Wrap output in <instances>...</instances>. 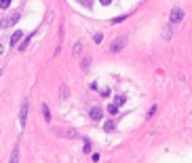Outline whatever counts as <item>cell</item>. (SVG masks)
<instances>
[{
	"label": "cell",
	"mask_w": 192,
	"mask_h": 163,
	"mask_svg": "<svg viewBox=\"0 0 192 163\" xmlns=\"http://www.w3.org/2000/svg\"><path fill=\"white\" fill-rule=\"evenodd\" d=\"M28 108H30V102L21 100V106H19V125L21 127H25V121H28Z\"/></svg>",
	"instance_id": "6da1fadb"
},
{
	"label": "cell",
	"mask_w": 192,
	"mask_h": 163,
	"mask_svg": "<svg viewBox=\"0 0 192 163\" xmlns=\"http://www.w3.org/2000/svg\"><path fill=\"white\" fill-rule=\"evenodd\" d=\"M125 44H127V36H120V38H116V41L110 44V51H112V53H118V51L125 49Z\"/></svg>",
	"instance_id": "7a4b0ae2"
},
{
	"label": "cell",
	"mask_w": 192,
	"mask_h": 163,
	"mask_svg": "<svg viewBox=\"0 0 192 163\" xmlns=\"http://www.w3.org/2000/svg\"><path fill=\"white\" fill-rule=\"evenodd\" d=\"M182 19H184V11H182L180 6H175V9L169 13V21H171V23H180Z\"/></svg>",
	"instance_id": "3957f363"
},
{
	"label": "cell",
	"mask_w": 192,
	"mask_h": 163,
	"mask_svg": "<svg viewBox=\"0 0 192 163\" xmlns=\"http://www.w3.org/2000/svg\"><path fill=\"white\" fill-rule=\"evenodd\" d=\"M19 42H23V32H21V30L13 32V36H11V47H17Z\"/></svg>",
	"instance_id": "277c9868"
},
{
	"label": "cell",
	"mask_w": 192,
	"mask_h": 163,
	"mask_svg": "<svg viewBox=\"0 0 192 163\" xmlns=\"http://www.w3.org/2000/svg\"><path fill=\"white\" fill-rule=\"evenodd\" d=\"M101 117H103L101 106H93V108H91V119H93V121H101Z\"/></svg>",
	"instance_id": "5b68a950"
},
{
	"label": "cell",
	"mask_w": 192,
	"mask_h": 163,
	"mask_svg": "<svg viewBox=\"0 0 192 163\" xmlns=\"http://www.w3.org/2000/svg\"><path fill=\"white\" fill-rule=\"evenodd\" d=\"M19 21V13H15V15H11L8 19H4L2 21V28H8V26H13V23H17Z\"/></svg>",
	"instance_id": "8992f818"
},
{
	"label": "cell",
	"mask_w": 192,
	"mask_h": 163,
	"mask_svg": "<svg viewBox=\"0 0 192 163\" xmlns=\"http://www.w3.org/2000/svg\"><path fill=\"white\" fill-rule=\"evenodd\" d=\"M163 36H165V38H171V36H173V26H171V23H167V26H165Z\"/></svg>",
	"instance_id": "52a82bcc"
},
{
	"label": "cell",
	"mask_w": 192,
	"mask_h": 163,
	"mask_svg": "<svg viewBox=\"0 0 192 163\" xmlns=\"http://www.w3.org/2000/svg\"><path fill=\"white\" fill-rule=\"evenodd\" d=\"M103 129H106L108 133H112V131L116 129V123H114V121H106V123H103Z\"/></svg>",
	"instance_id": "ba28073f"
},
{
	"label": "cell",
	"mask_w": 192,
	"mask_h": 163,
	"mask_svg": "<svg viewBox=\"0 0 192 163\" xmlns=\"http://www.w3.org/2000/svg\"><path fill=\"white\" fill-rule=\"evenodd\" d=\"M8 163H19V148L15 146V151L11 153V159H8Z\"/></svg>",
	"instance_id": "9c48e42d"
},
{
	"label": "cell",
	"mask_w": 192,
	"mask_h": 163,
	"mask_svg": "<svg viewBox=\"0 0 192 163\" xmlns=\"http://www.w3.org/2000/svg\"><path fill=\"white\" fill-rule=\"evenodd\" d=\"M32 36H34V34H30V36H25V38H23V42L19 44V51H25V47L30 44V41H32Z\"/></svg>",
	"instance_id": "30bf717a"
},
{
	"label": "cell",
	"mask_w": 192,
	"mask_h": 163,
	"mask_svg": "<svg viewBox=\"0 0 192 163\" xmlns=\"http://www.w3.org/2000/svg\"><path fill=\"white\" fill-rule=\"evenodd\" d=\"M42 115H45V121H51V112H49V106L47 104H42Z\"/></svg>",
	"instance_id": "8fae6325"
},
{
	"label": "cell",
	"mask_w": 192,
	"mask_h": 163,
	"mask_svg": "<svg viewBox=\"0 0 192 163\" xmlns=\"http://www.w3.org/2000/svg\"><path fill=\"white\" fill-rule=\"evenodd\" d=\"M125 102H127V97H125V95H116V97H114V104H118V106H123Z\"/></svg>",
	"instance_id": "7c38bea8"
},
{
	"label": "cell",
	"mask_w": 192,
	"mask_h": 163,
	"mask_svg": "<svg viewBox=\"0 0 192 163\" xmlns=\"http://www.w3.org/2000/svg\"><path fill=\"white\" fill-rule=\"evenodd\" d=\"M118 108H120L118 104H110V106H108V112H110V115H116V112H118Z\"/></svg>",
	"instance_id": "4fadbf2b"
},
{
	"label": "cell",
	"mask_w": 192,
	"mask_h": 163,
	"mask_svg": "<svg viewBox=\"0 0 192 163\" xmlns=\"http://www.w3.org/2000/svg\"><path fill=\"white\" fill-rule=\"evenodd\" d=\"M80 49H83V41H78V42H76V44H74V49H72V53H74V55H78V53H80Z\"/></svg>",
	"instance_id": "5bb4252c"
},
{
	"label": "cell",
	"mask_w": 192,
	"mask_h": 163,
	"mask_svg": "<svg viewBox=\"0 0 192 163\" xmlns=\"http://www.w3.org/2000/svg\"><path fill=\"white\" fill-rule=\"evenodd\" d=\"M89 64H91V57H85V59H83V70H87Z\"/></svg>",
	"instance_id": "9a60e30c"
},
{
	"label": "cell",
	"mask_w": 192,
	"mask_h": 163,
	"mask_svg": "<svg viewBox=\"0 0 192 163\" xmlns=\"http://www.w3.org/2000/svg\"><path fill=\"white\" fill-rule=\"evenodd\" d=\"M68 95H70V91H68V89H66V87H61V100H66V97H68Z\"/></svg>",
	"instance_id": "2e32d148"
},
{
	"label": "cell",
	"mask_w": 192,
	"mask_h": 163,
	"mask_svg": "<svg viewBox=\"0 0 192 163\" xmlns=\"http://www.w3.org/2000/svg\"><path fill=\"white\" fill-rule=\"evenodd\" d=\"M8 4H11V0H0V9H8Z\"/></svg>",
	"instance_id": "e0dca14e"
},
{
	"label": "cell",
	"mask_w": 192,
	"mask_h": 163,
	"mask_svg": "<svg viewBox=\"0 0 192 163\" xmlns=\"http://www.w3.org/2000/svg\"><path fill=\"white\" fill-rule=\"evenodd\" d=\"M93 41H95V42H101V41H103V34H99V32H97L95 36H93Z\"/></svg>",
	"instance_id": "ac0fdd59"
},
{
	"label": "cell",
	"mask_w": 192,
	"mask_h": 163,
	"mask_svg": "<svg viewBox=\"0 0 192 163\" xmlns=\"http://www.w3.org/2000/svg\"><path fill=\"white\" fill-rule=\"evenodd\" d=\"M101 95H103V97H108V95H110V89H108V87H106V89H101Z\"/></svg>",
	"instance_id": "d6986e66"
},
{
	"label": "cell",
	"mask_w": 192,
	"mask_h": 163,
	"mask_svg": "<svg viewBox=\"0 0 192 163\" xmlns=\"http://www.w3.org/2000/svg\"><path fill=\"white\" fill-rule=\"evenodd\" d=\"M99 2H101V4H103V6H108V4H110V2H112V0H99Z\"/></svg>",
	"instance_id": "ffe728a7"
}]
</instances>
